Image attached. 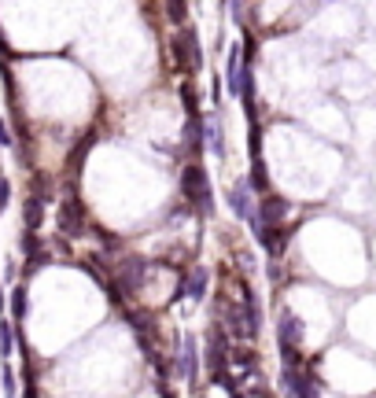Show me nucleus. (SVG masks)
I'll list each match as a JSON object with an SVG mask.
<instances>
[{
    "label": "nucleus",
    "instance_id": "2",
    "mask_svg": "<svg viewBox=\"0 0 376 398\" xmlns=\"http://www.w3.org/2000/svg\"><path fill=\"white\" fill-rule=\"evenodd\" d=\"M354 225H343L336 217H321V222H310L303 233V254L306 259H317L325 254L321 262H314L310 269L329 280H340V284H354V280L366 273L361 266V240L351 233Z\"/></svg>",
    "mask_w": 376,
    "mask_h": 398
},
{
    "label": "nucleus",
    "instance_id": "5",
    "mask_svg": "<svg viewBox=\"0 0 376 398\" xmlns=\"http://www.w3.org/2000/svg\"><path fill=\"white\" fill-rule=\"evenodd\" d=\"M373 266H376V240H373Z\"/></svg>",
    "mask_w": 376,
    "mask_h": 398
},
{
    "label": "nucleus",
    "instance_id": "1",
    "mask_svg": "<svg viewBox=\"0 0 376 398\" xmlns=\"http://www.w3.org/2000/svg\"><path fill=\"white\" fill-rule=\"evenodd\" d=\"M266 155H269V170L273 174L288 170L277 181L284 192H295L299 199L325 196L343 177V159L336 151V144L306 130H295V125H273L269 130Z\"/></svg>",
    "mask_w": 376,
    "mask_h": 398
},
{
    "label": "nucleus",
    "instance_id": "3",
    "mask_svg": "<svg viewBox=\"0 0 376 398\" xmlns=\"http://www.w3.org/2000/svg\"><path fill=\"white\" fill-rule=\"evenodd\" d=\"M321 383H329V388L336 395H373L376 391V362L361 351V346H332V351H325V358H321ZM317 372V369H314Z\"/></svg>",
    "mask_w": 376,
    "mask_h": 398
},
{
    "label": "nucleus",
    "instance_id": "4",
    "mask_svg": "<svg viewBox=\"0 0 376 398\" xmlns=\"http://www.w3.org/2000/svg\"><path fill=\"white\" fill-rule=\"evenodd\" d=\"M11 144V137H8V130H4V122H0V148H8Z\"/></svg>",
    "mask_w": 376,
    "mask_h": 398
}]
</instances>
